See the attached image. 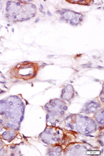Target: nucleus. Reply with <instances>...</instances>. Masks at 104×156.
<instances>
[{"label": "nucleus", "instance_id": "obj_7", "mask_svg": "<svg viewBox=\"0 0 104 156\" xmlns=\"http://www.w3.org/2000/svg\"><path fill=\"white\" fill-rule=\"evenodd\" d=\"M101 108V105L98 101H92L88 102L82 109V112L86 113H92L96 112L98 109Z\"/></svg>", "mask_w": 104, "mask_h": 156}, {"label": "nucleus", "instance_id": "obj_8", "mask_svg": "<svg viewBox=\"0 0 104 156\" xmlns=\"http://www.w3.org/2000/svg\"><path fill=\"white\" fill-rule=\"evenodd\" d=\"M74 94V91L72 86L67 85L62 91L61 98L64 101H69L71 99Z\"/></svg>", "mask_w": 104, "mask_h": 156}, {"label": "nucleus", "instance_id": "obj_4", "mask_svg": "<svg viewBox=\"0 0 104 156\" xmlns=\"http://www.w3.org/2000/svg\"><path fill=\"white\" fill-rule=\"evenodd\" d=\"M36 64L32 62H24L18 64L14 68V76L18 79L30 80L34 78L38 71Z\"/></svg>", "mask_w": 104, "mask_h": 156}, {"label": "nucleus", "instance_id": "obj_2", "mask_svg": "<svg viewBox=\"0 0 104 156\" xmlns=\"http://www.w3.org/2000/svg\"><path fill=\"white\" fill-rule=\"evenodd\" d=\"M66 125L80 133L89 134L96 129L95 122L91 118L79 115H70L66 118Z\"/></svg>", "mask_w": 104, "mask_h": 156}, {"label": "nucleus", "instance_id": "obj_11", "mask_svg": "<svg viewBox=\"0 0 104 156\" xmlns=\"http://www.w3.org/2000/svg\"><path fill=\"white\" fill-rule=\"evenodd\" d=\"M2 129H3V128H2V125H1V124L0 123V132L2 130Z\"/></svg>", "mask_w": 104, "mask_h": 156}, {"label": "nucleus", "instance_id": "obj_1", "mask_svg": "<svg viewBox=\"0 0 104 156\" xmlns=\"http://www.w3.org/2000/svg\"><path fill=\"white\" fill-rule=\"evenodd\" d=\"M6 17L13 22L29 20L36 15V8L32 3L9 1L6 5Z\"/></svg>", "mask_w": 104, "mask_h": 156}, {"label": "nucleus", "instance_id": "obj_3", "mask_svg": "<svg viewBox=\"0 0 104 156\" xmlns=\"http://www.w3.org/2000/svg\"><path fill=\"white\" fill-rule=\"evenodd\" d=\"M45 109L47 111V122H49L53 126H56L58 123L64 120L67 106L64 101L54 99L47 103Z\"/></svg>", "mask_w": 104, "mask_h": 156}, {"label": "nucleus", "instance_id": "obj_5", "mask_svg": "<svg viewBox=\"0 0 104 156\" xmlns=\"http://www.w3.org/2000/svg\"><path fill=\"white\" fill-rule=\"evenodd\" d=\"M58 13L60 14L61 17L63 20L69 23L73 26H77L81 23L84 17L83 15L81 13L70 10L63 9L58 11Z\"/></svg>", "mask_w": 104, "mask_h": 156}, {"label": "nucleus", "instance_id": "obj_6", "mask_svg": "<svg viewBox=\"0 0 104 156\" xmlns=\"http://www.w3.org/2000/svg\"><path fill=\"white\" fill-rule=\"evenodd\" d=\"M41 136H48V138H45L44 140H46V143H49L50 141L58 143L62 140L63 138V131L61 129H59L58 128L54 126H48L46 128L45 131L42 133ZM44 140V141H45Z\"/></svg>", "mask_w": 104, "mask_h": 156}, {"label": "nucleus", "instance_id": "obj_10", "mask_svg": "<svg viewBox=\"0 0 104 156\" xmlns=\"http://www.w3.org/2000/svg\"><path fill=\"white\" fill-rule=\"evenodd\" d=\"M95 118L99 125H102V126H104V109H102V111L96 112V114L95 115Z\"/></svg>", "mask_w": 104, "mask_h": 156}, {"label": "nucleus", "instance_id": "obj_9", "mask_svg": "<svg viewBox=\"0 0 104 156\" xmlns=\"http://www.w3.org/2000/svg\"><path fill=\"white\" fill-rule=\"evenodd\" d=\"M15 135H16V132L8 130V131H6L5 132H4L3 134L1 135V136L4 140L11 141L15 137Z\"/></svg>", "mask_w": 104, "mask_h": 156}]
</instances>
